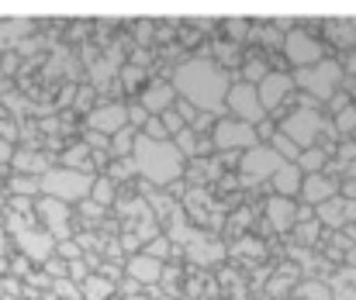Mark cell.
<instances>
[{"mask_svg":"<svg viewBox=\"0 0 356 300\" xmlns=\"http://www.w3.org/2000/svg\"><path fill=\"white\" fill-rule=\"evenodd\" d=\"M350 69H353V73H356V56H353V59H350Z\"/></svg>","mask_w":356,"mask_h":300,"instance_id":"obj_37","label":"cell"},{"mask_svg":"<svg viewBox=\"0 0 356 300\" xmlns=\"http://www.w3.org/2000/svg\"><path fill=\"white\" fill-rule=\"evenodd\" d=\"M10 162L17 166V173H28V176H42V173L49 169V162H45L42 156H35V152H17Z\"/></svg>","mask_w":356,"mask_h":300,"instance_id":"obj_22","label":"cell"},{"mask_svg":"<svg viewBox=\"0 0 356 300\" xmlns=\"http://www.w3.org/2000/svg\"><path fill=\"white\" fill-rule=\"evenodd\" d=\"M266 145H270V149H273V152H277L284 162H298V156H301V149H298L291 138H284L280 131H273V138H270Z\"/></svg>","mask_w":356,"mask_h":300,"instance_id":"obj_24","label":"cell"},{"mask_svg":"<svg viewBox=\"0 0 356 300\" xmlns=\"http://www.w3.org/2000/svg\"><path fill=\"white\" fill-rule=\"evenodd\" d=\"M225 110H229V117H236L242 124H249V128H256L263 117H266V110L259 107V97H256V87L252 83H229V94H225Z\"/></svg>","mask_w":356,"mask_h":300,"instance_id":"obj_7","label":"cell"},{"mask_svg":"<svg viewBox=\"0 0 356 300\" xmlns=\"http://www.w3.org/2000/svg\"><path fill=\"white\" fill-rule=\"evenodd\" d=\"M280 166H284V159H280L270 145H252V149H245V152L238 156V180L252 187V183L270 180Z\"/></svg>","mask_w":356,"mask_h":300,"instance_id":"obj_6","label":"cell"},{"mask_svg":"<svg viewBox=\"0 0 356 300\" xmlns=\"http://www.w3.org/2000/svg\"><path fill=\"white\" fill-rule=\"evenodd\" d=\"M301 180H305V173L294 166V162H284L273 176H270V183H273V190H277V197H298L301 194Z\"/></svg>","mask_w":356,"mask_h":300,"instance_id":"obj_17","label":"cell"},{"mask_svg":"<svg viewBox=\"0 0 356 300\" xmlns=\"http://www.w3.org/2000/svg\"><path fill=\"white\" fill-rule=\"evenodd\" d=\"M90 187H94V173L70 169V166H56V169H45L38 176V190L45 197L63 200V203H83L90 197Z\"/></svg>","mask_w":356,"mask_h":300,"instance_id":"obj_3","label":"cell"},{"mask_svg":"<svg viewBox=\"0 0 356 300\" xmlns=\"http://www.w3.org/2000/svg\"><path fill=\"white\" fill-rule=\"evenodd\" d=\"M266 73H270V69H266V62H263L259 56H252V59L245 62V73H242V83H252V87H256V83H259V80H263Z\"/></svg>","mask_w":356,"mask_h":300,"instance_id":"obj_28","label":"cell"},{"mask_svg":"<svg viewBox=\"0 0 356 300\" xmlns=\"http://www.w3.org/2000/svg\"><path fill=\"white\" fill-rule=\"evenodd\" d=\"M145 121H149V114H145L138 103H128V128H131V131H135V128L142 131V124H145Z\"/></svg>","mask_w":356,"mask_h":300,"instance_id":"obj_32","label":"cell"},{"mask_svg":"<svg viewBox=\"0 0 356 300\" xmlns=\"http://www.w3.org/2000/svg\"><path fill=\"white\" fill-rule=\"evenodd\" d=\"M187 256H191L197 266H215V262H222L225 249H222L218 242L204 238V235H194V238L187 242Z\"/></svg>","mask_w":356,"mask_h":300,"instance_id":"obj_18","label":"cell"},{"mask_svg":"<svg viewBox=\"0 0 356 300\" xmlns=\"http://www.w3.org/2000/svg\"><path fill=\"white\" fill-rule=\"evenodd\" d=\"M131 162H135V173L156 187H173L184 176V156L177 152L173 142H149V138L135 135Z\"/></svg>","mask_w":356,"mask_h":300,"instance_id":"obj_2","label":"cell"},{"mask_svg":"<svg viewBox=\"0 0 356 300\" xmlns=\"http://www.w3.org/2000/svg\"><path fill=\"white\" fill-rule=\"evenodd\" d=\"M0 249H3V228H0Z\"/></svg>","mask_w":356,"mask_h":300,"instance_id":"obj_38","label":"cell"},{"mask_svg":"<svg viewBox=\"0 0 356 300\" xmlns=\"http://www.w3.org/2000/svg\"><path fill=\"white\" fill-rule=\"evenodd\" d=\"M336 194H339V183H336L332 176H322V173H308V176L301 180V197L308 200L312 207H318V203L332 200Z\"/></svg>","mask_w":356,"mask_h":300,"instance_id":"obj_15","label":"cell"},{"mask_svg":"<svg viewBox=\"0 0 356 300\" xmlns=\"http://www.w3.org/2000/svg\"><path fill=\"white\" fill-rule=\"evenodd\" d=\"M10 187H14V194H17V190H21V194H35V190H38V180H35V176H14Z\"/></svg>","mask_w":356,"mask_h":300,"instance_id":"obj_33","label":"cell"},{"mask_svg":"<svg viewBox=\"0 0 356 300\" xmlns=\"http://www.w3.org/2000/svg\"><path fill=\"white\" fill-rule=\"evenodd\" d=\"M252 145H259L256 128L242 124L236 117H218V121H215L211 149H218V152H245V149H252Z\"/></svg>","mask_w":356,"mask_h":300,"instance_id":"obj_8","label":"cell"},{"mask_svg":"<svg viewBox=\"0 0 356 300\" xmlns=\"http://www.w3.org/2000/svg\"><path fill=\"white\" fill-rule=\"evenodd\" d=\"M121 80H124V87H135V83L142 80V73H138V69H124V73H121Z\"/></svg>","mask_w":356,"mask_h":300,"instance_id":"obj_35","label":"cell"},{"mask_svg":"<svg viewBox=\"0 0 356 300\" xmlns=\"http://www.w3.org/2000/svg\"><path fill=\"white\" fill-rule=\"evenodd\" d=\"M131 300H142V297H131Z\"/></svg>","mask_w":356,"mask_h":300,"instance_id":"obj_40","label":"cell"},{"mask_svg":"<svg viewBox=\"0 0 356 300\" xmlns=\"http://www.w3.org/2000/svg\"><path fill=\"white\" fill-rule=\"evenodd\" d=\"M124 273H128L138 287H152V283L163 280V262H156V259H149V256H131V259L124 262Z\"/></svg>","mask_w":356,"mask_h":300,"instance_id":"obj_16","label":"cell"},{"mask_svg":"<svg viewBox=\"0 0 356 300\" xmlns=\"http://www.w3.org/2000/svg\"><path fill=\"white\" fill-rule=\"evenodd\" d=\"M336 128H339L343 135H353L356 131V107H343V110L336 114Z\"/></svg>","mask_w":356,"mask_h":300,"instance_id":"obj_30","label":"cell"},{"mask_svg":"<svg viewBox=\"0 0 356 300\" xmlns=\"http://www.w3.org/2000/svg\"><path fill=\"white\" fill-rule=\"evenodd\" d=\"M115 280H104L101 273H90L83 283H80V300H111L115 297Z\"/></svg>","mask_w":356,"mask_h":300,"instance_id":"obj_20","label":"cell"},{"mask_svg":"<svg viewBox=\"0 0 356 300\" xmlns=\"http://www.w3.org/2000/svg\"><path fill=\"white\" fill-rule=\"evenodd\" d=\"M142 256H149V259H156V262H163L166 256H170V238L163 235V238H149L145 242V252Z\"/></svg>","mask_w":356,"mask_h":300,"instance_id":"obj_29","label":"cell"},{"mask_svg":"<svg viewBox=\"0 0 356 300\" xmlns=\"http://www.w3.org/2000/svg\"><path fill=\"white\" fill-rule=\"evenodd\" d=\"M87 156H90V149H87V142H76L73 149H66V152H63V166H70V169H83V173H90V166H87Z\"/></svg>","mask_w":356,"mask_h":300,"instance_id":"obj_25","label":"cell"},{"mask_svg":"<svg viewBox=\"0 0 356 300\" xmlns=\"http://www.w3.org/2000/svg\"><path fill=\"white\" fill-rule=\"evenodd\" d=\"M301 297H312V300H329V294H325V287L318 290V287H301Z\"/></svg>","mask_w":356,"mask_h":300,"instance_id":"obj_34","label":"cell"},{"mask_svg":"<svg viewBox=\"0 0 356 300\" xmlns=\"http://www.w3.org/2000/svg\"><path fill=\"white\" fill-rule=\"evenodd\" d=\"M291 94H294V80H291V73H280V69H270V73L256 83V97H259V107H263V110L280 107Z\"/></svg>","mask_w":356,"mask_h":300,"instance_id":"obj_12","label":"cell"},{"mask_svg":"<svg viewBox=\"0 0 356 300\" xmlns=\"http://www.w3.org/2000/svg\"><path fill=\"white\" fill-rule=\"evenodd\" d=\"M10 159H14V149L7 138H0V162H10Z\"/></svg>","mask_w":356,"mask_h":300,"instance_id":"obj_36","label":"cell"},{"mask_svg":"<svg viewBox=\"0 0 356 300\" xmlns=\"http://www.w3.org/2000/svg\"><path fill=\"white\" fill-rule=\"evenodd\" d=\"M87 200H94L97 207H104V203H111L115 200V180H108V176H94V187H90V197Z\"/></svg>","mask_w":356,"mask_h":300,"instance_id":"obj_27","label":"cell"},{"mask_svg":"<svg viewBox=\"0 0 356 300\" xmlns=\"http://www.w3.org/2000/svg\"><path fill=\"white\" fill-rule=\"evenodd\" d=\"M121 128H128V103H121V100L97 103L87 114V131H97V135L111 138V135H118Z\"/></svg>","mask_w":356,"mask_h":300,"instance_id":"obj_10","label":"cell"},{"mask_svg":"<svg viewBox=\"0 0 356 300\" xmlns=\"http://www.w3.org/2000/svg\"><path fill=\"white\" fill-rule=\"evenodd\" d=\"M294 217H298L294 200H287V197L266 200V221H270L273 231H287V228H294Z\"/></svg>","mask_w":356,"mask_h":300,"instance_id":"obj_19","label":"cell"},{"mask_svg":"<svg viewBox=\"0 0 356 300\" xmlns=\"http://www.w3.org/2000/svg\"><path fill=\"white\" fill-rule=\"evenodd\" d=\"M291 80H294V87H301L305 94H312L315 100H329L336 94L339 80H343V66H339L336 59H322V62H315V66L298 69Z\"/></svg>","mask_w":356,"mask_h":300,"instance_id":"obj_4","label":"cell"},{"mask_svg":"<svg viewBox=\"0 0 356 300\" xmlns=\"http://www.w3.org/2000/svg\"><path fill=\"white\" fill-rule=\"evenodd\" d=\"M343 203H346V200L332 197V200H325V203H318L315 210H318V217H322L325 224H343V221H346V210H343Z\"/></svg>","mask_w":356,"mask_h":300,"instance_id":"obj_26","label":"cell"},{"mask_svg":"<svg viewBox=\"0 0 356 300\" xmlns=\"http://www.w3.org/2000/svg\"><path fill=\"white\" fill-rule=\"evenodd\" d=\"M259 300H273V297H259Z\"/></svg>","mask_w":356,"mask_h":300,"instance_id":"obj_39","label":"cell"},{"mask_svg":"<svg viewBox=\"0 0 356 300\" xmlns=\"http://www.w3.org/2000/svg\"><path fill=\"white\" fill-rule=\"evenodd\" d=\"M111 173H115V176H108V180H124V176H135V162H131V159H115V162H111Z\"/></svg>","mask_w":356,"mask_h":300,"instance_id":"obj_31","label":"cell"},{"mask_svg":"<svg viewBox=\"0 0 356 300\" xmlns=\"http://www.w3.org/2000/svg\"><path fill=\"white\" fill-rule=\"evenodd\" d=\"M135 135H138V131H131V128H121L118 135H111V138H108V152H111L115 159H131Z\"/></svg>","mask_w":356,"mask_h":300,"instance_id":"obj_21","label":"cell"},{"mask_svg":"<svg viewBox=\"0 0 356 300\" xmlns=\"http://www.w3.org/2000/svg\"><path fill=\"white\" fill-rule=\"evenodd\" d=\"M170 87L177 90V100L191 103L197 114H211L222 117L225 110V94H229V73L215 62V59H187L173 69Z\"/></svg>","mask_w":356,"mask_h":300,"instance_id":"obj_1","label":"cell"},{"mask_svg":"<svg viewBox=\"0 0 356 300\" xmlns=\"http://www.w3.org/2000/svg\"><path fill=\"white\" fill-rule=\"evenodd\" d=\"M284 56H287V62H294V69L315 66V62H322V42H315L305 31H287L284 35Z\"/></svg>","mask_w":356,"mask_h":300,"instance_id":"obj_11","label":"cell"},{"mask_svg":"<svg viewBox=\"0 0 356 300\" xmlns=\"http://www.w3.org/2000/svg\"><path fill=\"white\" fill-rule=\"evenodd\" d=\"M17 249L31 259V262H49L52 256H56V238L49 235V231H42V228H24V231H17Z\"/></svg>","mask_w":356,"mask_h":300,"instance_id":"obj_13","label":"cell"},{"mask_svg":"<svg viewBox=\"0 0 356 300\" xmlns=\"http://www.w3.org/2000/svg\"><path fill=\"white\" fill-rule=\"evenodd\" d=\"M305 176L308 173H322V166H325V152L315 145V149H301V156H298V162H294Z\"/></svg>","mask_w":356,"mask_h":300,"instance_id":"obj_23","label":"cell"},{"mask_svg":"<svg viewBox=\"0 0 356 300\" xmlns=\"http://www.w3.org/2000/svg\"><path fill=\"white\" fill-rule=\"evenodd\" d=\"M173 103H177V90L170 87V80H152V83H145L142 94H138V107H142L149 117L166 114Z\"/></svg>","mask_w":356,"mask_h":300,"instance_id":"obj_14","label":"cell"},{"mask_svg":"<svg viewBox=\"0 0 356 300\" xmlns=\"http://www.w3.org/2000/svg\"><path fill=\"white\" fill-rule=\"evenodd\" d=\"M277 131H280L284 138H291L298 149H315L318 135L325 131V117H322V110H315V107H298V110H291V114L280 121Z\"/></svg>","mask_w":356,"mask_h":300,"instance_id":"obj_5","label":"cell"},{"mask_svg":"<svg viewBox=\"0 0 356 300\" xmlns=\"http://www.w3.org/2000/svg\"><path fill=\"white\" fill-rule=\"evenodd\" d=\"M35 217L45 224L42 231H49L56 242H66L73 231H70V203H63V200H52V197H42V200H35Z\"/></svg>","mask_w":356,"mask_h":300,"instance_id":"obj_9","label":"cell"}]
</instances>
